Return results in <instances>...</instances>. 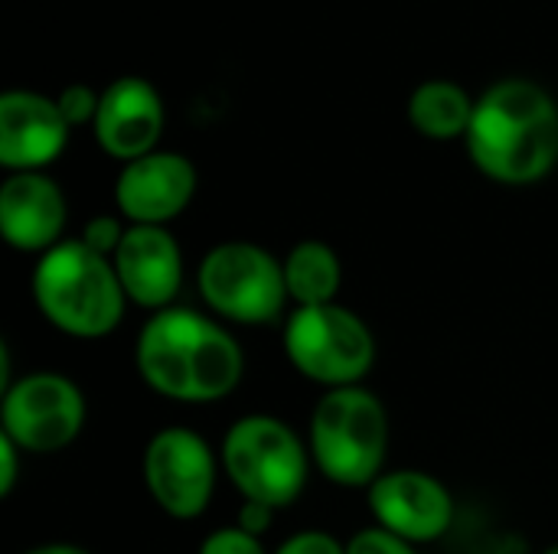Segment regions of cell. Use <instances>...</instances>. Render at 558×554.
<instances>
[{
	"label": "cell",
	"mask_w": 558,
	"mask_h": 554,
	"mask_svg": "<svg viewBox=\"0 0 558 554\" xmlns=\"http://www.w3.org/2000/svg\"><path fill=\"white\" fill-rule=\"evenodd\" d=\"M144 385L177 405H213L229 398L245 376L239 340L213 317L190 307L150 313L134 343Z\"/></svg>",
	"instance_id": "6da1fadb"
},
{
	"label": "cell",
	"mask_w": 558,
	"mask_h": 554,
	"mask_svg": "<svg viewBox=\"0 0 558 554\" xmlns=\"http://www.w3.org/2000/svg\"><path fill=\"white\" fill-rule=\"evenodd\" d=\"M468 157L500 186H533L558 167V101L533 78H497L474 101Z\"/></svg>",
	"instance_id": "7a4b0ae2"
},
{
	"label": "cell",
	"mask_w": 558,
	"mask_h": 554,
	"mask_svg": "<svg viewBox=\"0 0 558 554\" xmlns=\"http://www.w3.org/2000/svg\"><path fill=\"white\" fill-rule=\"evenodd\" d=\"M29 287L43 320L72 340H101L114 333L128 310L111 258L92 251L82 238H62L39 255Z\"/></svg>",
	"instance_id": "3957f363"
},
{
	"label": "cell",
	"mask_w": 558,
	"mask_h": 554,
	"mask_svg": "<svg viewBox=\"0 0 558 554\" xmlns=\"http://www.w3.org/2000/svg\"><path fill=\"white\" fill-rule=\"evenodd\" d=\"M389 411L363 385L330 389L317 398L307 424L314 470L343 490H369L386 473Z\"/></svg>",
	"instance_id": "277c9868"
},
{
	"label": "cell",
	"mask_w": 558,
	"mask_h": 554,
	"mask_svg": "<svg viewBox=\"0 0 558 554\" xmlns=\"http://www.w3.org/2000/svg\"><path fill=\"white\" fill-rule=\"evenodd\" d=\"M219 464L242 500L288 509L311 477L307 441L275 415H242L219 444Z\"/></svg>",
	"instance_id": "5b68a950"
},
{
	"label": "cell",
	"mask_w": 558,
	"mask_h": 554,
	"mask_svg": "<svg viewBox=\"0 0 558 554\" xmlns=\"http://www.w3.org/2000/svg\"><path fill=\"white\" fill-rule=\"evenodd\" d=\"M284 356L320 389L363 385L376 362V336L366 320L343 304L294 307L284 320Z\"/></svg>",
	"instance_id": "8992f818"
},
{
	"label": "cell",
	"mask_w": 558,
	"mask_h": 554,
	"mask_svg": "<svg viewBox=\"0 0 558 554\" xmlns=\"http://www.w3.org/2000/svg\"><path fill=\"white\" fill-rule=\"evenodd\" d=\"M203 304L239 327L275 323L288 307L284 261L255 242H219L213 245L196 271Z\"/></svg>",
	"instance_id": "52a82bcc"
},
{
	"label": "cell",
	"mask_w": 558,
	"mask_h": 554,
	"mask_svg": "<svg viewBox=\"0 0 558 554\" xmlns=\"http://www.w3.org/2000/svg\"><path fill=\"white\" fill-rule=\"evenodd\" d=\"M85 395L62 372H26L3 389L0 434L10 438L26 457L65 451L85 428Z\"/></svg>",
	"instance_id": "ba28073f"
},
{
	"label": "cell",
	"mask_w": 558,
	"mask_h": 554,
	"mask_svg": "<svg viewBox=\"0 0 558 554\" xmlns=\"http://www.w3.org/2000/svg\"><path fill=\"white\" fill-rule=\"evenodd\" d=\"M219 454L209 447V441L190 428H163L157 431L141 460L144 487L154 506L180 522L199 519L213 496L219 480Z\"/></svg>",
	"instance_id": "9c48e42d"
},
{
	"label": "cell",
	"mask_w": 558,
	"mask_h": 554,
	"mask_svg": "<svg viewBox=\"0 0 558 554\" xmlns=\"http://www.w3.org/2000/svg\"><path fill=\"white\" fill-rule=\"evenodd\" d=\"M366 506L379 529L412 542L432 545L448 535L454 522V500L451 490L425 470H386L369 490Z\"/></svg>",
	"instance_id": "30bf717a"
},
{
	"label": "cell",
	"mask_w": 558,
	"mask_h": 554,
	"mask_svg": "<svg viewBox=\"0 0 558 554\" xmlns=\"http://www.w3.org/2000/svg\"><path fill=\"white\" fill-rule=\"evenodd\" d=\"M196 167L177 150H154L121 163L114 180V206L128 225H167L186 212L196 196Z\"/></svg>",
	"instance_id": "8fae6325"
},
{
	"label": "cell",
	"mask_w": 558,
	"mask_h": 554,
	"mask_svg": "<svg viewBox=\"0 0 558 554\" xmlns=\"http://www.w3.org/2000/svg\"><path fill=\"white\" fill-rule=\"evenodd\" d=\"M163 127H167V108L154 82L141 75H121L101 88L92 134L108 157L131 163L137 157L160 150Z\"/></svg>",
	"instance_id": "7c38bea8"
},
{
	"label": "cell",
	"mask_w": 558,
	"mask_h": 554,
	"mask_svg": "<svg viewBox=\"0 0 558 554\" xmlns=\"http://www.w3.org/2000/svg\"><path fill=\"white\" fill-rule=\"evenodd\" d=\"M56 98L33 88H7L0 95V167L7 173H46L69 144Z\"/></svg>",
	"instance_id": "4fadbf2b"
},
{
	"label": "cell",
	"mask_w": 558,
	"mask_h": 554,
	"mask_svg": "<svg viewBox=\"0 0 558 554\" xmlns=\"http://www.w3.org/2000/svg\"><path fill=\"white\" fill-rule=\"evenodd\" d=\"M128 304L160 313L183 287V251L167 225H128L111 255Z\"/></svg>",
	"instance_id": "5bb4252c"
},
{
	"label": "cell",
	"mask_w": 558,
	"mask_h": 554,
	"mask_svg": "<svg viewBox=\"0 0 558 554\" xmlns=\"http://www.w3.org/2000/svg\"><path fill=\"white\" fill-rule=\"evenodd\" d=\"M69 206L49 173H7L0 186V235L23 255H46L62 242Z\"/></svg>",
	"instance_id": "9a60e30c"
},
{
	"label": "cell",
	"mask_w": 558,
	"mask_h": 554,
	"mask_svg": "<svg viewBox=\"0 0 558 554\" xmlns=\"http://www.w3.org/2000/svg\"><path fill=\"white\" fill-rule=\"evenodd\" d=\"M471 91L451 78H428L412 88L405 118L428 140H464L474 118Z\"/></svg>",
	"instance_id": "2e32d148"
},
{
	"label": "cell",
	"mask_w": 558,
	"mask_h": 554,
	"mask_svg": "<svg viewBox=\"0 0 558 554\" xmlns=\"http://www.w3.org/2000/svg\"><path fill=\"white\" fill-rule=\"evenodd\" d=\"M281 261H284L288 297L294 300V307L337 304V294L343 284V261L327 242L304 238Z\"/></svg>",
	"instance_id": "e0dca14e"
},
{
	"label": "cell",
	"mask_w": 558,
	"mask_h": 554,
	"mask_svg": "<svg viewBox=\"0 0 558 554\" xmlns=\"http://www.w3.org/2000/svg\"><path fill=\"white\" fill-rule=\"evenodd\" d=\"M98 101H101V91H95L85 82H72L56 95V104L69 127H92L98 114Z\"/></svg>",
	"instance_id": "ac0fdd59"
},
{
	"label": "cell",
	"mask_w": 558,
	"mask_h": 554,
	"mask_svg": "<svg viewBox=\"0 0 558 554\" xmlns=\"http://www.w3.org/2000/svg\"><path fill=\"white\" fill-rule=\"evenodd\" d=\"M196 554H271L258 535L239 529V526H226V529H216L209 532L203 542H199V552Z\"/></svg>",
	"instance_id": "d6986e66"
},
{
	"label": "cell",
	"mask_w": 558,
	"mask_h": 554,
	"mask_svg": "<svg viewBox=\"0 0 558 554\" xmlns=\"http://www.w3.org/2000/svg\"><path fill=\"white\" fill-rule=\"evenodd\" d=\"M124 232H128V222H124V219H118V216H92V219L82 225V235H78V238H82L92 251L111 258V255L118 251Z\"/></svg>",
	"instance_id": "ffe728a7"
},
{
	"label": "cell",
	"mask_w": 558,
	"mask_h": 554,
	"mask_svg": "<svg viewBox=\"0 0 558 554\" xmlns=\"http://www.w3.org/2000/svg\"><path fill=\"white\" fill-rule=\"evenodd\" d=\"M347 554H418L412 542L379 529V526H369L363 532H356L350 542H347Z\"/></svg>",
	"instance_id": "44dd1931"
},
{
	"label": "cell",
	"mask_w": 558,
	"mask_h": 554,
	"mask_svg": "<svg viewBox=\"0 0 558 554\" xmlns=\"http://www.w3.org/2000/svg\"><path fill=\"white\" fill-rule=\"evenodd\" d=\"M271 554H347V542L333 539L330 532L307 529V532L288 535Z\"/></svg>",
	"instance_id": "7402d4cb"
},
{
	"label": "cell",
	"mask_w": 558,
	"mask_h": 554,
	"mask_svg": "<svg viewBox=\"0 0 558 554\" xmlns=\"http://www.w3.org/2000/svg\"><path fill=\"white\" fill-rule=\"evenodd\" d=\"M20 457H26L10 438L0 434V496L7 500L13 490H16V480H20Z\"/></svg>",
	"instance_id": "603a6c76"
},
{
	"label": "cell",
	"mask_w": 558,
	"mask_h": 554,
	"mask_svg": "<svg viewBox=\"0 0 558 554\" xmlns=\"http://www.w3.org/2000/svg\"><path fill=\"white\" fill-rule=\"evenodd\" d=\"M275 516H278V509H271V506H262V503H248V500H242V506H239V516H235V526L262 539V535L271 529Z\"/></svg>",
	"instance_id": "cb8c5ba5"
},
{
	"label": "cell",
	"mask_w": 558,
	"mask_h": 554,
	"mask_svg": "<svg viewBox=\"0 0 558 554\" xmlns=\"http://www.w3.org/2000/svg\"><path fill=\"white\" fill-rule=\"evenodd\" d=\"M23 554H92L88 549H82V545H72V542H46V545H36V549H29V552Z\"/></svg>",
	"instance_id": "d4e9b609"
},
{
	"label": "cell",
	"mask_w": 558,
	"mask_h": 554,
	"mask_svg": "<svg viewBox=\"0 0 558 554\" xmlns=\"http://www.w3.org/2000/svg\"><path fill=\"white\" fill-rule=\"evenodd\" d=\"M539 554H558V542H556V545H549V549H543Z\"/></svg>",
	"instance_id": "484cf974"
}]
</instances>
